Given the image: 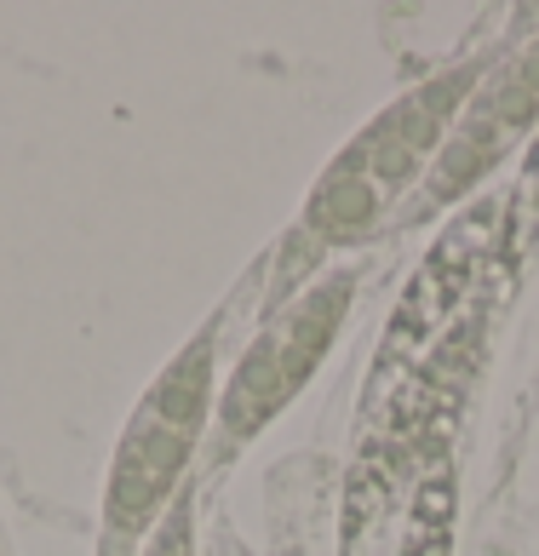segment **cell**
<instances>
[{
  "label": "cell",
  "mask_w": 539,
  "mask_h": 556,
  "mask_svg": "<svg viewBox=\"0 0 539 556\" xmlns=\"http://www.w3.org/2000/svg\"><path fill=\"white\" fill-rule=\"evenodd\" d=\"M465 92H471V70H453L442 80H430V87H419L413 98H402L397 110H385L334 161V173H327L322 190L310 195V230L327 236V241L362 236L373 224V213H379V201L419 173L425 150L437 143L442 121L460 110Z\"/></svg>",
  "instance_id": "2"
},
{
  "label": "cell",
  "mask_w": 539,
  "mask_h": 556,
  "mask_svg": "<svg viewBox=\"0 0 539 556\" xmlns=\"http://www.w3.org/2000/svg\"><path fill=\"white\" fill-rule=\"evenodd\" d=\"M534 115H539V47H528V52L516 58V64L471 104L465 127L453 132L448 150L437 155V173H430V184H425V201H448V195L471 190V184L493 167V155H500Z\"/></svg>",
  "instance_id": "4"
},
{
  "label": "cell",
  "mask_w": 539,
  "mask_h": 556,
  "mask_svg": "<svg viewBox=\"0 0 539 556\" xmlns=\"http://www.w3.org/2000/svg\"><path fill=\"white\" fill-rule=\"evenodd\" d=\"M206 396H213V333H201L138 402L110 470V505H103L110 540L143 533L155 505L167 500V488L178 482V470L196 447V430L206 419Z\"/></svg>",
  "instance_id": "1"
},
{
  "label": "cell",
  "mask_w": 539,
  "mask_h": 556,
  "mask_svg": "<svg viewBox=\"0 0 539 556\" xmlns=\"http://www.w3.org/2000/svg\"><path fill=\"white\" fill-rule=\"evenodd\" d=\"M150 556H190V510H173L167 517V528L155 533V545H150Z\"/></svg>",
  "instance_id": "6"
},
{
  "label": "cell",
  "mask_w": 539,
  "mask_h": 556,
  "mask_svg": "<svg viewBox=\"0 0 539 556\" xmlns=\"http://www.w3.org/2000/svg\"><path fill=\"white\" fill-rule=\"evenodd\" d=\"M408 556H448V533H437V528H425V540L413 545Z\"/></svg>",
  "instance_id": "7"
},
{
  "label": "cell",
  "mask_w": 539,
  "mask_h": 556,
  "mask_svg": "<svg viewBox=\"0 0 539 556\" xmlns=\"http://www.w3.org/2000/svg\"><path fill=\"white\" fill-rule=\"evenodd\" d=\"M344 304H350V276H327L322 287H310V293L270 327L253 350H247V362L236 367L230 390H224V414H218L224 442L230 447L247 442L253 430H264L287 402L299 396V384L322 367L327 344H334V333H339Z\"/></svg>",
  "instance_id": "3"
},
{
  "label": "cell",
  "mask_w": 539,
  "mask_h": 556,
  "mask_svg": "<svg viewBox=\"0 0 539 556\" xmlns=\"http://www.w3.org/2000/svg\"><path fill=\"white\" fill-rule=\"evenodd\" d=\"M493 230H500V218H493V207H482V213L460 218V230H453V236L437 247V253L425 258V270L413 276L408 299H402V316H397V333H408V339H425L430 327H437V321L453 311V299L465 293V281H471V270H476V258H488V241H493Z\"/></svg>",
  "instance_id": "5"
}]
</instances>
